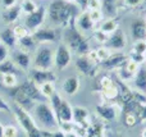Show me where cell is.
Wrapping results in <instances>:
<instances>
[{"instance_id": "27", "label": "cell", "mask_w": 146, "mask_h": 137, "mask_svg": "<svg viewBox=\"0 0 146 137\" xmlns=\"http://www.w3.org/2000/svg\"><path fill=\"white\" fill-rule=\"evenodd\" d=\"M139 122H140V119L135 113L122 112V123H123L126 127L132 128V127H135V126L139 124Z\"/></svg>"}, {"instance_id": "52", "label": "cell", "mask_w": 146, "mask_h": 137, "mask_svg": "<svg viewBox=\"0 0 146 137\" xmlns=\"http://www.w3.org/2000/svg\"><path fill=\"white\" fill-rule=\"evenodd\" d=\"M108 137H124V136L121 135V133H109Z\"/></svg>"}, {"instance_id": "8", "label": "cell", "mask_w": 146, "mask_h": 137, "mask_svg": "<svg viewBox=\"0 0 146 137\" xmlns=\"http://www.w3.org/2000/svg\"><path fill=\"white\" fill-rule=\"evenodd\" d=\"M8 94H9V96L12 97L13 100H14V104H17L18 107L23 108V109L27 110V112L31 109L33 110L36 103L26 95V92L21 89V86H15V87L9 89L8 90Z\"/></svg>"}, {"instance_id": "10", "label": "cell", "mask_w": 146, "mask_h": 137, "mask_svg": "<svg viewBox=\"0 0 146 137\" xmlns=\"http://www.w3.org/2000/svg\"><path fill=\"white\" fill-rule=\"evenodd\" d=\"M74 64H76V68H77L81 73L90 77V78L96 77V74H98V72H99V64L91 62L86 55H78Z\"/></svg>"}, {"instance_id": "26", "label": "cell", "mask_w": 146, "mask_h": 137, "mask_svg": "<svg viewBox=\"0 0 146 137\" xmlns=\"http://www.w3.org/2000/svg\"><path fill=\"white\" fill-rule=\"evenodd\" d=\"M21 69L13 63L12 59H7L3 63H0V74H15L19 73Z\"/></svg>"}, {"instance_id": "54", "label": "cell", "mask_w": 146, "mask_h": 137, "mask_svg": "<svg viewBox=\"0 0 146 137\" xmlns=\"http://www.w3.org/2000/svg\"><path fill=\"white\" fill-rule=\"evenodd\" d=\"M141 137H146V127L142 130V132H141Z\"/></svg>"}, {"instance_id": "3", "label": "cell", "mask_w": 146, "mask_h": 137, "mask_svg": "<svg viewBox=\"0 0 146 137\" xmlns=\"http://www.w3.org/2000/svg\"><path fill=\"white\" fill-rule=\"evenodd\" d=\"M13 113H14L15 119L18 120V123H19V126L22 127V130L25 131L26 136L27 137H42L41 136V130L37 127L33 117L27 110H25L23 108L14 104V107H13Z\"/></svg>"}, {"instance_id": "7", "label": "cell", "mask_w": 146, "mask_h": 137, "mask_svg": "<svg viewBox=\"0 0 146 137\" xmlns=\"http://www.w3.org/2000/svg\"><path fill=\"white\" fill-rule=\"evenodd\" d=\"M72 62V51L64 42L59 44L54 53V67L58 71H64Z\"/></svg>"}, {"instance_id": "16", "label": "cell", "mask_w": 146, "mask_h": 137, "mask_svg": "<svg viewBox=\"0 0 146 137\" xmlns=\"http://www.w3.org/2000/svg\"><path fill=\"white\" fill-rule=\"evenodd\" d=\"M12 60L21 71H27V69H30L31 64H32L31 55L27 53V51H23V50L15 51L12 56Z\"/></svg>"}, {"instance_id": "1", "label": "cell", "mask_w": 146, "mask_h": 137, "mask_svg": "<svg viewBox=\"0 0 146 137\" xmlns=\"http://www.w3.org/2000/svg\"><path fill=\"white\" fill-rule=\"evenodd\" d=\"M63 37H64V41H66L64 44L71 49V51H74L78 55H86V54L91 50L87 38L76 27V18L72 19L71 22L64 27Z\"/></svg>"}, {"instance_id": "36", "label": "cell", "mask_w": 146, "mask_h": 137, "mask_svg": "<svg viewBox=\"0 0 146 137\" xmlns=\"http://www.w3.org/2000/svg\"><path fill=\"white\" fill-rule=\"evenodd\" d=\"M139 67H140V66H139L137 63H135L133 60L128 59V60H127V63L124 64L123 69H124V71H126L128 74H131V76L133 77V76H135V73L137 72V69H139Z\"/></svg>"}, {"instance_id": "18", "label": "cell", "mask_w": 146, "mask_h": 137, "mask_svg": "<svg viewBox=\"0 0 146 137\" xmlns=\"http://www.w3.org/2000/svg\"><path fill=\"white\" fill-rule=\"evenodd\" d=\"M73 123L77 127L87 128L88 127V110L83 107L73 108Z\"/></svg>"}, {"instance_id": "35", "label": "cell", "mask_w": 146, "mask_h": 137, "mask_svg": "<svg viewBox=\"0 0 146 137\" xmlns=\"http://www.w3.org/2000/svg\"><path fill=\"white\" fill-rule=\"evenodd\" d=\"M132 51L137 54H142V55H146V41L145 40H137L135 41L133 48H132Z\"/></svg>"}, {"instance_id": "38", "label": "cell", "mask_w": 146, "mask_h": 137, "mask_svg": "<svg viewBox=\"0 0 146 137\" xmlns=\"http://www.w3.org/2000/svg\"><path fill=\"white\" fill-rule=\"evenodd\" d=\"M41 136L42 137H66V133L58 128V130H54V131H50V130H41Z\"/></svg>"}, {"instance_id": "50", "label": "cell", "mask_w": 146, "mask_h": 137, "mask_svg": "<svg viewBox=\"0 0 146 137\" xmlns=\"http://www.w3.org/2000/svg\"><path fill=\"white\" fill-rule=\"evenodd\" d=\"M1 4L4 8H10L17 5V0H1Z\"/></svg>"}, {"instance_id": "28", "label": "cell", "mask_w": 146, "mask_h": 137, "mask_svg": "<svg viewBox=\"0 0 146 137\" xmlns=\"http://www.w3.org/2000/svg\"><path fill=\"white\" fill-rule=\"evenodd\" d=\"M101 94H103L104 99H106V100H115L118 97V87H117L115 82L109 85L108 87L101 89Z\"/></svg>"}, {"instance_id": "29", "label": "cell", "mask_w": 146, "mask_h": 137, "mask_svg": "<svg viewBox=\"0 0 146 137\" xmlns=\"http://www.w3.org/2000/svg\"><path fill=\"white\" fill-rule=\"evenodd\" d=\"M85 137H104V131L99 123H94V124H88L86 128V135Z\"/></svg>"}, {"instance_id": "47", "label": "cell", "mask_w": 146, "mask_h": 137, "mask_svg": "<svg viewBox=\"0 0 146 137\" xmlns=\"http://www.w3.org/2000/svg\"><path fill=\"white\" fill-rule=\"evenodd\" d=\"M113 82H114V81L110 78V77H103V78L99 81V83H100V87H101V89H104V87H108L109 85H111Z\"/></svg>"}, {"instance_id": "6", "label": "cell", "mask_w": 146, "mask_h": 137, "mask_svg": "<svg viewBox=\"0 0 146 137\" xmlns=\"http://www.w3.org/2000/svg\"><path fill=\"white\" fill-rule=\"evenodd\" d=\"M32 66L36 69H51L54 67V53L48 46H40L32 59Z\"/></svg>"}, {"instance_id": "19", "label": "cell", "mask_w": 146, "mask_h": 137, "mask_svg": "<svg viewBox=\"0 0 146 137\" xmlns=\"http://www.w3.org/2000/svg\"><path fill=\"white\" fill-rule=\"evenodd\" d=\"M81 87V82H80V77L78 76H71L68 78H66L62 83V90L66 92L68 96H74L78 92Z\"/></svg>"}, {"instance_id": "49", "label": "cell", "mask_w": 146, "mask_h": 137, "mask_svg": "<svg viewBox=\"0 0 146 137\" xmlns=\"http://www.w3.org/2000/svg\"><path fill=\"white\" fill-rule=\"evenodd\" d=\"M76 5H78V8H80L82 12H85L86 9H87V4H88V0H76Z\"/></svg>"}, {"instance_id": "4", "label": "cell", "mask_w": 146, "mask_h": 137, "mask_svg": "<svg viewBox=\"0 0 146 137\" xmlns=\"http://www.w3.org/2000/svg\"><path fill=\"white\" fill-rule=\"evenodd\" d=\"M33 112H35L36 119L45 130L54 131L59 128V123L56 120L55 113H54L51 105H49L48 103H36Z\"/></svg>"}, {"instance_id": "53", "label": "cell", "mask_w": 146, "mask_h": 137, "mask_svg": "<svg viewBox=\"0 0 146 137\" xmlns=\"http://www.w3.org/2000/svg\"><path fill=\"white\" fill-rule=\"evenodd\" d=\"M0 137H4V126L0 123Z\"/></svg>"}, {"instance_id": "41", "label": "cell", "mask_w": 146, "mask_h": 137, "mask_svg": "<svg viewBox=\"0 0 146 137\" xmlns=\"http://www.w3.org/2000/svg\"><path fill=\"white\" fill-rule=\"evenodd\" d=\"M128 58L131 59V60H133L135 63H137L139 66H141L142 63H145V62H146V55H142V54H137V53H135V51H131V53H129Z\"/></svg>"}, {"instance_id": "15", "label": "cell", "mask_w": 146, "mask_h": 137, "mask_svg": "<svg viewBox=\"0 0 146 137\" xmlns=\"http://www.w3.org/2000/svg\"><path fill=\"white\" fill-rule=\"evenodd\" d=\"M32 37L35 38L36 42L40 44H48L54 42L58 38V33L53 28H37L32 32Z\"/></svg>"}, {"instance_id": "12", "label": "cell", "mask_w": 146, "mask_h": 137, "mask_svg": "<svg viewBox=\"0 0 146 137\" xmlns=\"http://www.w3.org/2000/svg\"><path fill=\"white\" fill-rule=\"evenodd\" d=\"M128 55L123 53H117V54H110L108 59L101 62L100 66L106 71H114V69H121L124 67V64L128 60Z\"/></svg>"}, {"instance_id": "33", "label": "cell", "mask_w": 146, "mask_h": 137, "mask_svg": "<svg viewBox=\"0 0 146 137\" xmlns=\"http://www.w3.org/2000/svg\"><path fill=\"white\" fill-rule=\"evenodd\" d=\"M38 87H40L41 94H42L46 99H50V97L56 92L54 82H46V83H42L41 86H38Z\"/></svg>"}, {"instance_id": "39", "label": "cell", "mask_w": 146, "mask_h": 137, "mask_svg": "<svg viewBox=\"0 0 146 137\" xmlns=\"http://www.w3.org/2000/svg\"><path fill=\"white\" fill-rule=\"evenodd\" d=\"M88 14H90L91 19L95 24L100 23L103 21V10L101 9H94V10H88Z\"/></svg>"}, {"instance_id": "20", "label": "cell", "mask_w": 146, "mask_h": 137, "mask_svg": "<svg viewBox=\"0 0 146 137\" xmlns=\"http://www.w3.org/2000/svg\"><path fill=\"white\" fill-rule=\"evenodd\" d=\"M131 35L135 41L146 40V23L145 21L135 19L131 23Z\"/></svg>"}, {"instance_id": "9", "label": "cell", "mask_w": 146, "mask_h": 137, "mask_svg": "<svg viewBox=\"0 0 146 137\" xmlns=\"http://www.w3.org/2000/svg\"><path fill=\"white\" fill-rule=\"evenodd\" d=\"M46 8L45 7H38L37 9L35 10L33 13L31 14H27L25 18V26L28 31H36L37 28H40L42 26V23L45 22V18H46Z\"/></svg>"}, {"instance_id": "43", "label": "cell", "mask_w": 146, "mask_h": 137, "mask_svg": "<svg viewBox=\"0 0 146 137\" xmlns=\"http://www.w3.org/2000/svg\"><path fill=\"white\" fill-rule=\"evenodd\" d=\"M94 37H95V40L98 41L99 44H103V45H105L106 40H108V35L104 33V32H101L100 30H98V31L94 32Z\"/></svg>"}, {"instance_id": "55", "label": "cell", "mask_w": 146, "mask_h": 137, "mask_svg": "<svg viewBox=\"0 0 146 137\" xmlns=\"http://www.w3.org/2000/svg\"><path fill=\"white\" fill-rule=\"evenodd\" d=\"M64 1L69 3V4H73V3H74V1H76V0H64Z\"/></svg>"}, {"instance_id": "44", "label": "cell", "mask_w": 146, "mask_h": 137, "mask_svg": "<svg viewBox=\"0 0 146 137\" xmlns=\"http://www.w3.org/2000/svg\"><path fill=\"white\" fill-rule=\"evenodd\" d=\"M7 59H9V48H7L4 44H0V63Z\"/></svg>"}, {"instance_id": "57", "label": "cell", "mask_w": 146, "mask_h": 137, "mask_svg": "<svg viewBox=\"0 0 146 137\" xmlns=\"http://www.w3.org/2000/svg\"><path fill=\"white\" fill-rule=\"evenodd\" d=\"M0 44H1V41H0Z\"/></svg>"}, {"instance_id": "2", "label": "cell", "mask_w": 146, "mask_h": 137, "mask_svg": "<svg viewBox=\"0 0 146 137\" xmlns=\"http://www.w3.org/2000/svg\"><path fill=\"white\" fill-rule=\"evenodd\" d=\"M48 17L51 22L66 27L72 19L77 18V9L64 0H54L48 8Z\"/></svg>"}, {"instance_id": "21", "label": "cell", "mask_w": 146, "mask_h": 137, "mask_svg": "<svg viewBox=\"0 0 146 137\" xmlns=\"http://www.w3.org/2000/svg\"><path fill=\"white\" fill-rule=\"evenodd\" d=\"M76 24L82 31H92L94 28H95V23L92 22V19H91L87 10L81 12L80 14L77 15V18H76Z\"/></svg>"}, {"instance_id": "45", "label": "cell", "mask_w": 146, "mask_h": 137, "mask_svg": "<svg viewBox=\"0 0 146 137\" xmlns=\"http://www.w3.org/2000/svg\"><path fill=\"white\" fill-rule=\"evenodd\" d=\"M87 9H88V10L101 9V0H88Z\"/></svg>"}, {"instance_id": "37", "label": "cell", "mask_w": 146, "mask_h": 137, "mask_svg": "<svg viewBox=\"0 0 146 137\" xmlns=\"http://www.w3.org/2000/svg\"><path fill=\"white\" fill-rule=\"evenodd\" d=\"M96 55H98V60H99V64L101 62H104L105 59H108L110 56V51L106 46H103V48H99L96 49Z\"/></svg>"}, {"instance_id": "22", "label": "cell", "mask_w": 146, "mask_h": 137, "mask_svg": "<svg viewBox=\"0 0 146 137\" xmlns=\"http://www.w3.org/2000/svg\"><path fill=\"white\" fill-rule=\"evenodd\" d=\"M0 41H1V44H4L9 49H13L18 45V38L15 37L13 27H8L4 31H1V33H0Z\"/></svg>"}, {"instance_id": "48", "label": "cell", "mask_w": 146, "mask_h": 137, "mask_svg": "<svg viewBox=\"0 0 146 137\" xmlns=\"http://www.w3.org/2000/svg\"><path fill=\"white\" fill-rule=\"evenodd\" d=\"M0 112H10V105L0 96Z\"/></svg>"}, {"instance_id": "11", "label": "cell", "mask_w": 146, "mask_h": 137, "mask_svg": "<svg viewBox=\"0 0 146 137\" xmlns=\"http://www.w3.org/2000/svg\"><path fill=\"white\" fill-rule=\"evenodd\" d=\"M30 79H32L37 86H41L42 83H46V82H55L58 79V76L53 69L32 68L30 71Z\"/></svg>"}, {"instance_id": "13", "label": "cell", "mask_w": 146, "mask_h": 137, "mask_svg": "<svg viewBox=\"0 0 146 137\" xmlns=\"http://www.w3.org/2000/svg\"><path fill=\"white\" fill-rule=\"evenodd\" d=\"M19 86H21V89L26 92V95H27L30 99H32L35 103H46V100H48L41 94L40 87H38L32 79H26Z\"/></svg>"}, {"instance_id": "14", "label": "cell", "mask_w": 146, "mask_h": 137, "mask_svg": "<svg viewBox=\"0 0 146 137\" xmlns=\"http://www.w3.org/2000/svg\"><path fill=\"white\" fill-rule=\"evenodd\" d=\"M127 45V37L123 30L118 28L115 32L108 36V40L105 42V46L108 49H114V50H122Z\"/></svg>"}, {"instance_id": "32", "label": "cell", "mask_w": 146, "mask_h": 137, "mask_svg": "<svg viewBox=\"0 0 146 137\" xmlns=\"http://www.w3.org/2000/svg\"><path fill=\"white\" fill-rule=\"evenodd\" d=\"M19 7H21L22 13H25L26 15L33 13L38 8L37 4H36L33 0H22V1H21V4H19Z\"/></svg>"}, {"instance_id": "40", "label": "cell", "mask_w": 146, "mask_h": 137, "mask_svg": "<svg viewBox=\"0 0 146 137\" xmlns=\"http://www.w3.org/2000/svg\"><path fill=\"white\" fill-rule=\"evenodd\" d=\"M13 31H14V35L18 40L28 35V30L26 28V26H21V24L14 26V27H13Z\"/></svg>"}, {"instance_id": "30", "label": "cell", "mask_w": 146, "mask_h": 137, "mask_svg": "<svg viewBox=\"0 0 146 137\" xmlns=\"http://www.w3.org/2000/svg\"><path fill=\"white\" fill-rule=\"evenodd\" d=\"M36 44L37 42H36L35 38H33L32 35H30V33L18 40V45L22 49H25V50H33V49L36 48Z\"/></svg>"}, {"instance_id": "46", "label": "cell", "mask_w": 146, "mask_h": 137, "mask_svg": "<svg viewBox=\"0 0 146 137\" xmlns=\"http://www.w3.org/2000/svg\"><path fill=\"white\" fill-rule=\"evenodd\" d=\"M142 3H144V0H124V4L128 8H136L141 5Z\"/></svg>"}, {"instance_id": "23", "label": "cell", "mask_w": 146, "mask_h": 137, "mask_svg": "<svg viewBox=\"0 0 146 137\" xmlns=\"http://www.w3.org/2000/svg\"><path fill=\"white\" fill-rule=\"evenodd\" d=\"M21 13H22V10H21L19 5H14V7H10V8H4V10H3V13H1L3 21H4L7 24H12V23H14L15 21L19 18Z\"/></svg>"}, {"instance_id": "56", "label": "cell", "mask_w": 146, "mask_h": 137, "mask_svg": "<svg viewBox=\"0 0 146 137\" xmlns=\"http://www.w3.org/2000/svg\"><path fill=\"white\" fill-rule=\"evenodd\" d=\"M145 23H146V17H145Z\"/></svg>"}, {"instance_id": "24", "label": "cell", "mask_w": 146, "mask_h": 137, "mask_svg": "<svg viewBox=\"0 0 146 137\" xmlns=\"http://www.w3.org/2000/svg\"><path fill=\"white\" fill-rule=\"evenodd\" d=\"M133 82L137 91H141L146 94V68L145 67H139L137 72L133 76Z\"/></svg>"}, {"instance_id": "25", "label": "cell", "mask_w": 146, "mask_h": 137, "mask_svg": "<svg viewBox=\"0 0 146 137\" xmlns=\"http://www.w3.org/2000/svg\"><path fill=\"white\" fill-rule=\"evenodd\" d=\"M118 28H119L118 21H117L115 18H108V19L101 21L100 22V27H99V30L109 36V35H111L113 32H115Z\"/></svg>"}, {"instance_id": "17", "label": "cell", "mask_w": 146, "mask_h": 137, "mask_svg": "<svg viewBox=\"0 0 146 137\" xmlns=\"http://www.w3.org/2000/svg\"><path fill=\"white\" fill-rule=\"evenodd\" d=\"M95 112H96V114H98L103 120H105V122H113V120H115V118H117L115 108L111 107V105L105 104V103H104V104L96 105Z\"/></svg>"}, {"instance_id": "34", "label": "cell", "mask_w": 146, "mask_h": 137, "mask_svg": "<svg viewBox=\"0 0 146 137\" xmlns=\"http://www.w3.org/2000/svg\"><path fill=\"white\" fill-rule=\"evenodd\" d=\"M1 82L7 89L18 86V78L15 74H1Z\"/></svg>"}, {"instance_id": "31", "label": "cell", "mask_w": 146, "mask_h": 137, "mask_svg": "<svg viewBox=\"0 0 146 137\" xmlns=\"http://www.w3.org/2000/svg\"><path fill=\"white\" fill-rule=\"evenodd\" d=\"M117 5H118V0H101V8H104L106 14L111 17L117 13Z\"/></svg>"}, {"instance_id": "42", "label": "cell", "mask_w": 146, "mask_h": 137, "mask_svg": "<svg viewBox=\"0 0 146 137\" xmlns=\"http://www.w3.org/2000/svg\"><path fill=\"white\" fill-rule=\"evenodd\" d=\"M18 136V130L15 126L9 124L4 127V137H17Z\"/></svg>"}, {"instance_id": "58", "label": "cell", "mask_w": 146, "mask_h": 137, "mask_svg": "<svg viewBox=\"0 0 146 137\" xmlns=\"http://www.w3.org/2000/svg\"><path fill=\"white\" fill-rule=\"evenodd\" d=\"M145 41H146V40H145Z\"/></svg>"}, {"instance_id": "5", "label": "cell", "mask_w": 146, "mask_h": 137, "mask_svg": "<svg viewBox=\"0 0 146 137\" xmlns=\"http://www.w3.org/2000/svg\"><path fill=\"white\" fill-rule=\"evenodd\" d=\"M49 100L51 101V108H53L54 113H55L56 120H58L59 124L67 122H73V108L67 100L62 99V96L58 92H55Z\"/></svg>"}, {"instance_id": "51", "label": "cell", "mask_w": 146, "mask_h": 137, "mask_svg": "<svg viewBox=\"0 0 146 137\" xmlns=\"http://www.w3.org/2000/svg\"><path fill=\"white\" fill-rule=\"evenodd\" d=\"M66 137H81L78 135L77 132H74V131H72V132H67L66 133Z\"/></svg>"}]
</instances>
